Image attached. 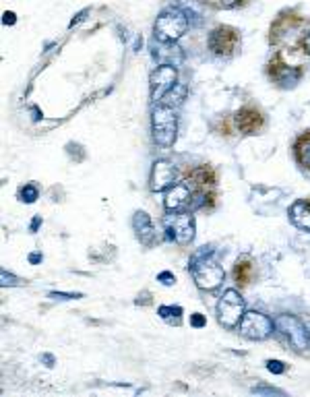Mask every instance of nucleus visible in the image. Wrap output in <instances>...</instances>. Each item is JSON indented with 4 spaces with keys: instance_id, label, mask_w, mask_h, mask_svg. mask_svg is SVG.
<instances>
[{
    "instance_id": "obj_32",
    "label": "nucleus",
    "mask_w": 310,
    "mask_h": 397,
    "mask_svg": "<svg viewBox=\"0 0 310 397\" xmlns=\"http://www.w3.org/2000/svg\"><path fill=\"white\" fill-rule=\"evenodd\" d=\"M42 259H44V257H42L39 252H33V255H30V263H33V265H35V263H39Z\"/></svg>"
},
{
    "instance_id": "obj_20",
    "label": "nucleus",
    "mask_w": 310,
    "mask_h": 397,
    "mask_svg": "<svg viewBox=\"0 0 310 397\" xmlns=\"http://www.w3.org/2000/svg\"><path fill=\"white\" fill-rule=\"evenodd\" d=\"M39 197V188L35 184H25L21 190H19V199L23 203H35V199Z\"/></svg>"
},
{
    "instance_id": "obj_12",
    "label": "nucleus",
    "mask_w": 310,
    "mask_h": 397,
    "mask_svg": "<svg viewBox=\"0 0 310 397\" xmlns=\"http://www.w3.org/2000/svg\"><path fill=\"white\" fill-rule=\"evenodd\" d=\"M132 230L139 238V243L143 246H154L157 243V232L154 228V221L147 212H135L132 215Z\"/></svg>"
},
{
    "instance_id": "obj_7",
    "label": "nucleus",
    "mask_w": 310,
    "mask_h": 397,
    "mask_svg": "<svg viewBox=\"0 0 310 397\" xmlns=\"http://www.w3.org/2000/svg\"><path fill=\"white\" fill-rule=\"evenodd\" d=\"M238 329H240V336L247 337L250 341H263V339L271 337L275 323H273V319H269L267 314H263L259 310H247Z\"/></svg>"
},
{
    "instance_id": "obj_24",
    "label": "nucleus",
    "mask_w": 310,
    "mask_h": 397,
    "mask_svg": "<svg viewBox=\"0 0 310 397\" xmlns=\"http://www.w3.org/2000/svg\"><path fill=\"white\" fill-rule=\"evenodd\" d=\"M157 281L161 286H174L176 283V275L172 271H161V274H157Z\"/></svg>"
},
{
    "instance_id": "obj_23",
    "label": "nucleus",
    "mask_w": 310,
    "mask_h": 397,
    "mask_svg": "<svg viewBox=\"0 0 310 397\" xmlns=\"http://www.w3.org/2000/svg\"><path fill=\"white\" fill-rule=\"evenodd\" d=\"M17 283H19V277H17V275L8 274L6 269L0 271V286H2V288H6V286H17Z\"/></svg>"
},
{
    "instance_id": "obj_27",
    "label": "nucleus",
    "mask_w": 310,
    "mask_h": 397,
    "mask_svg": "<svg viewBox=\"0 0 310 397\" xmlns=\"http://www.w3.org/2000/svg\"><path fill=\"white\" fill-rule=\"evenodd\" d=\"M190 325H192V327H197V329H201V327H205V325H207V319H205L201 312H194V314L190 317Z\"/></svg>"
},
{
    "instance_id": "obj_5",
    "label": "nucleus",
    "mask_w": 310,
    "mask_h": 397,
    "mask_svg": "<svg viewBox=\"0 0 310 397\" xmlns=\"http://www.w3.org/2000/svg\"><path fill=\"white\" fill-rule=\"evenodd\" d=\"M273 323H275V331L285 337L296 352H304L310 346L309 327L296 314H278Z\"/></svg>"
},
{
    "instance_id": "obj_29",
    "label": "nucleus",
    "mask_w": 310,
    "mask_h": 397,
    "mask_svg": "<svg viewBox=\"0 0 310 397\" xmlns=\"http://www.w3.org/2000/svg\"><path fill=\"white\" fill-rule=\"evenodd\" d=\"M2 23H4V25H13V23H15V13H4Z\"/></svg>"
},
{
    "instance_id": "obj_4",
    "label": "nucleus",
    "mask_w": 310,
    "mask_h": 397,
    "mask_svg": "<svg viewBox=\"0 0 310 397\" xmlns=\"http://www.w3.org/2000/svg\"><path fill=\"white\" fill-rule=\"evenodd\" d=\"M188 269L192 274V279L197 283V288L213 292L217 290L223 279H225V271L217 265L211 257H201V259H190Z\"/></svg>"
},
{
    "instance_id": "obj_6",
    "label": "nucleus",
    "mask_w": 310,
    "mask_h": 397,
    "mask_svg": "<svg viewBox=\"0 0 310 397\" xmlns=\"http://www.w3.org/2000/svg\"><path fill=\"white\" fill-rule=\"evenodd\" d=\"M163 226H166L168 236L176 245L186 246L194 240L197 224H194L192 212H170V215H166V219H163Z\"/></svg>"
},
{
    "instance_id": "obj_18",
    "label": "nucleus",
    "mask_w": 310,
    "mask_h": 397,
    "mask_svg": "<svg viewBox=\"0 0 310 397\" xmlns=\"http://www.w3.org/2000/svg\"><path fill=\"white\" fill-rule=\"evenodd\" d=\"M182 306H159L157 308V314L163 319V321H168V323H172V325H178L180 321H182Z\"/></svg>"
},
{
    "instance_id": "obj_8",
    "label": "nucleus",
    "mask_w": 310,
    "mask_h": 397,
    "mask_svg": "<svg viewBox=\"0 0 310 397\" xmlns=\"http://www.w3.org/2000/svg\"><path fill=\"white\" fill-rule=\"evenodd\" d=\"M240 44V33L234 30V28H216L209 35V48L213 50V54L217 56H230L236 52Z\"/></svg>"
},
{
    "instance_id": "obj_15",
    "label": "nucleus",
    "mask_w": 310,
    "mask_h": 397,
    "mask_svg": "<svg viewBox=\"0 0 310 397\" xmlns=\"http://www.w3.org/2000/svg\"><path fill=\"white\" fill-rule=\"evenodd\" d=\"M290 219L296 228L310 232V201L309 199H298L290 207Z\"/></svg>"
},
{
    "instance_id": "obj_2",
    "label": "nucleus",
    "mask_w": 310,
    "mask_h": 397,
    "mask_svg": "<svg viewBox=\"0 0 310 397\" xmlns=\"http://www.w3.org/2000/svg\"><path fill=\"white\" fill-rule=\"evenodd\" d=\"M151 130H154V139L157 145L161 147H172L176 143L178 137V116H176V108L170 106H155L154 114H151Z\"/></svg>"
},
{
    "instance_id": "obj_14",
    "label": "nucleus",
    "mask_w": 310,
    "mask_h": 397,
    "mask_svg": "<svg viewBox=\"0 0 310 397\" xmlns=\"http://www.w3.org/2000/svg\"><path fill=\"white\" fill-rule=\"evenodd\" d=\"M236 124L240 128V133L244 135H254L263 128V114L254 108H242L236 114Z\"/></svg>"
},
{
    "instance_id": "obj_28",
    "label": "nucleus",
    "mask_w": 310,
    "mask_h": 397,
    "mask_svg": "<svg viewBox=\"0 0 310 397\" xmlns=\"http://www.w3.org/2000/svg\"><path fill=\"white\" fill-rule=\"evenodd\" d=\"M302 50H304V52H306V54L310 56V31L306 33V35H304V37H302Z\"/></svg>"
},
{
    "instance_id": "obj_30",
    "label": "nucleus",
    "mask_w": 310,
    "mask_h": 397,
    "mask_svg": "<svg viewBox=\"0 0 310 397\" xmlns=\"http://www.w3.org/2000/svg\"><path fill=\"white\" fill-rule=\"evenodd\" d=\"M87 13H89V11H87V8H85V11H81V13H79V15H77V19H73V21H70V28H73V25H75V23H79V21H83V19H85V15H87Z\"/></svg>"
},
{
    "instance_id": "obj_22",
    "label": "nucleus",
    "mask_w": 310,
    "mask_h": 397,
    "mask_svg": "<svg viewBox=\"0 0 310 397\" xmlns=\"http://www.w3.org/2000/svg\"><path fill=\"white\" fill-rule=\"evenodd\" d=\"M83 294H79V292H50L48 294V298H52V300H77V298H81Z\"/></svg>"
},
{
    "instance_id": "obj_25",
    "label": "nucleus",
    "mask_w": 310,
    "mask_h": 397,
    "mask_svg": "<svg viewBox=\"0 0 310 397\" xmlns=\"http://www.w3.org/2000/svg\"><path fill=\"white\" fill-rule=\"evenodd\" d=\"M252 393H256V396H283L281 389H273V387H252Z\"/></svg>"
},
{
    "instance_id": "obj_16",
    "label": "nucleus",
    "mask_w": 310,
    "mask_h": 397,
    "mask_svg": "<svg viewBox=\"0 0 310 397\" xmlns=\"http://www.w3.org/2000/svg\"><path fill=\"white\" fill-rule=\"evenodd\" d=\"M271 75L275 77V81H278L279 85H283V87H292V85L298 83V79H300V71H298V68L283 66V64H278V66L271 71Z\"/></svg>"
},
{
    "instance_id": "obj_34",
    "label": "nucleus",
    "mask_w": 310,
    "mask_h": 397,
    "mask_svg": "<svg viewBox=\"0 0 310 397\" xmlns=\"http://www.w3.org/2000/svg\"><path fill=\"white\" fill-rule=\"evenodd\" d=\"M221 2H223L225 6H232V4H234V0H221Z\"/></svg>"
},
{
    "instance_id": "obj_31",
    "label": "nucleus",
    "mask_w": 310,
    "mask_h": 397,
    "mask_svg": "<svg viewBox=\"0 0 310 397\" xmlns=\"http://www.w3.org/2000/svg\"><path fill=\"white\" fill-rule=\"evenodd\" d=\"M42 360H44V362H48L46 367H54V356H52V354H44V356H42Z\"/></svg>"
},
{
    "instance_id": "obj_19",
    "label": "nucleus",
    "mask_w": 310,
    "mask_h": 397,
    "mask_svg": "<svg viewBox=\"0 0 310 397\" xmlns=\"http://www.w3.org/2000/svg\"><path fill=\"white\" fill-rule=\"evenodd\" d=\"M296 155L300 159V164H304L306 168H310V137H302L296 145Z\"/></svg>"
},
{
    "instance_id": "obj_9",
    "label": "nucleus",
    "mask_w": 310,
    "mask_h": 397,
    "mask_svg": "<svg viewBox=\"0 0 310 397\" xmlns=\"http://www.w3.org/2000/svg\"><path fill=\"white\" fill-rule=\"evenodd\" d=\"M176 83H178V71H176V66H172V64H159L154 71V75H151V87H149L151 99L159 102Z\"/></svg>"
},
{
    "instance_id": "obj_1",
    "label": "nucleus",
    "mask_w": 310,
    "mask_h": 397,
    "mask_svg": "<svg viewBox=\"0 0 310 397\" xmlns=\"http://www.w3.org/2000/svg\"><path fill=\"white\" fill-rule=\"evenodd\" d=\"M188 15L185 13V8L180 6H172L166 8L154 25V35L157 42H166V44H176L188 30Z\"/></svg>"
},
{
    "instance_id": "obj_33",
    "label": "nucleus",
    "mask_w": 310,
    "mask_h": 397,
    "mask_svg": "<svg viewBox=\"0 0 310 397\" xmlns=\"http://www.w3.org/2000/svg\"><path fill=\"white\" fill-rule=\"evenodd\" d=\"M39 224H42V217H35V219H33V224H31V232H35Z\"/></svg>"
},
{
    "instance_id": "obj_11",
    "label": "nucleus",
    "mask_w": 310,
    "mask_h": 397,
    "mask_svg": "<svg viewBox=\"0 0 310 397\" xmlns=\"http://www.w3.org/2000/svg\"><path fill=\"white\" fill-rule=\"evenodd\" d=\"M190 199H192L190 184L178 183L166 190V195H163V207H166L168 214L170 212H186Z\"/></svg>"
},
{
    "instance_id": "obj_13",
    "label": "nucleus",
    "mask_w": 310,
    "mask_h": 397,
    "mask_svg": "<svg viewBox=\"0 0 310 397\" xmlns=\"http://www.w3.org/2000/svg\"><path fill=\"white\" fill-rule=\"evenodd\" d=\"M151 54L159 64H172L178 66L182 62V50L176 44H166V42H157L154 39L151 44Z\"/></svg>"
},
{
    "instance_id": "obj_17",
    "label": "nucleus",
    "mask_w": 310,
    "mask_h": 397,
    "mask_svg": "<svg viewBox=\"0 0 310 397\" xmlns=\"http://www.w3.org/2000/svg\"><path fill=\"white\" fill-rule=\"evenodd\" d=\"M186 95H188V85L186 83H176L170 92L161 97L163 106H170V108H180L185 104Z\"/></svg>"
},
{
    "instance_id": "obj_10",
    "label": "nucleus",
    "mask_w": 310,
    "mask_h": 397,
    "mask_svg": "<svg viewBox=\"0 0 310 397\" xmlns=\"http://www.w3.org/2000/svg\"><path fill=\"white\" fill-rule=\"evenodd\" d=\"M176 176H178V172H176V168H174L172 161H168V159H157L154 164V168H151L149 188H151L154 193H166L170 186L176 184Z\"/></svg>"
},
{
    "instance_id": "obj_21",
    "label": "nucleus",
    "mask_w": 310,
    "mask_h": 397,
    "mask_svg": "<svg viewBox=\"0 0 310 397\" xmlns=\"http://www.w3.org/2000/svg\"><path fill=\"white\" fill-rule=\"evenodd\" d=\"M250 274H252V267L248 265L247 261H238V263H236L234 275H236V279H238L240 283H248V279H250Z\"/></svg>"
},
{
    "instance_id": "obj_26",
    "label": "nucleus",
    "mask_w": 310,
    "mask_h": 397,
    "mask_svg": "<svg viewBox=\"0 0 310 397\" xmlns=\"http://www.w3.org/2000/svg\"><path fill=\"white\" fill-rule=\"evenodd\" d=\"M265 365H267V370L273 372V374H283L285 372V365L281 360H267Z\"/></svg>"
},
{
    "instance_id": "obj_3",
    "label": "nucleus",
    "mask_w": 310,
    "mask_h": 397,
    "mask_svg": "<svg viewBox=\"0 0 310 397\" xmlns=\"http://www.w3.org/2000/svg\"><path fill=\"white\" fill-rule=\"evenodd\" d=\"M247 312V303L242 298V294L234 288L225 290L217 303V321L219 325H223L225 329H236L242 321Z\"/></svg>"
}]
</instances>
